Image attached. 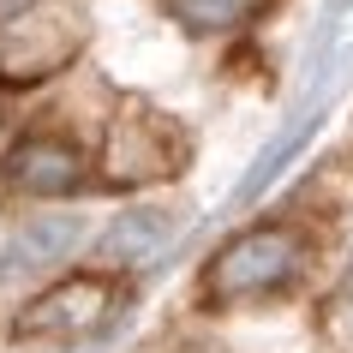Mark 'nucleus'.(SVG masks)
<instances>
[{"mask_svg":"<svg viewBox=\"0 0 353 353\" xmlns=\"http://www.w3.org/2000/svg\"><path fill=\"white\" fill-rule=\"evenodd\" d=\"M312 258V234L299 222H258L234 234V240L204 263L198 299L204 305H245V299H270L305 270Z\"/></svg>","mask_w":353,"mask_h":353,"instance_id":"f257e3e1","label":"nucleus"},{"mask_svg":"<svg viewBox=\"0 0 353 353\" xmlns=\"http://www.w3.org/2000/svg\"><path fill=\"white\" fill-rule=\"evenodd\" d=\"M186 162L192 138L174 114L150 108V102H120V114L108 120V138H102V186L114 192L162 186L174 174H186Z\"/></svg>","mask_w":353,"mask_h":353,"instance_id":"f03ea898","label":"nucleus"},{"mask_svg":"<svg viewBox=\"0 0 353 353\" xmlns=\"http://www.w3.org/2000/svg\"><path fill=\"white\" fill-rule=\"evenodd\" d=\"M120 281L108 270H72V276L48 281L42 294H30L12 317V341H78V335L102 330L120 305Z\"/></svg>","mask_w":353,"mask_h":353,"instance_id":"7ed1b4c3","label":"nucleus"},{"mask_svg":"<svg viewBox=\"0 0 353 353\" xmlns=\"http://www.w3.org/2000/svg\"><path fill=\"white\" fill-rule=\"evenodd\" d=\"M84 150L60 132H24L19 144L0 156V186L19 198H72L84 186Z\"/></svg>","mask_w":353,"mask_h":353,"instance_id":"20e7f679","label":"nucleus"},{"mask_svg":"<svg viewBox=\"0 0 353 353\" xmlns=\"http://www.w3.org/2000/svg\"><path fill=\"white\" fill-rule=\"evenodd\" d=\"M168 240H174V216L168 210H126L102 234V258L108 263H150Z\"/></svg>","mask_w":353,"mask_h":353,"instance_id":"39448f33","label":"nucleus"},{"mask_svg":"<svg viewBox=\"0 0 353 353\" xmlns=\"http://www.w3.org/2000/svg\"><path fill=\"white\" fill-rule=\"evenodd\" d=\"M78 240H84V222H78V216H42V222H30V228L19 234V245H12V270L60 263Z\"/></svg>","mask_w":353,"mask_h":353,"instance_id":"423d86ee","label":"nucleus"},{"mask_svg":"<svg viewBox=\"0 0 353 353\" xmlns=\"http://www.w3.org/2000/svg\"><path fill=\"white\" fill-rule=\"evenodd\" d=\"M258 0H168V12L192 30H228V24H240Z\"/></svg>","mask_w":353,"mask_h":353,"instance_id":"0eeeda50","label":"nucleus"},{"mask_svg":"<svg viewBox=\"0 0 353 353\" xmlns=\"http://www.w3.org/2000/svg\"><path fill=\"white\" fill-rule=\"evenodd\" d=\"M30 6H37V0H0V24H12L19 12H30Z\"/></svg>","mask_w":353,"mask_h":353,"instance_id":"6e6552de","label":"nucleus"}]
</instances>
